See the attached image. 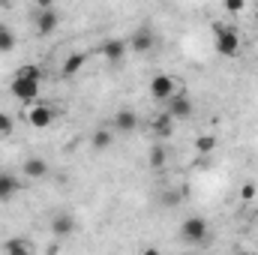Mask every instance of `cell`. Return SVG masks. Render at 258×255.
Returning <instances> with one entry per match:
<instances>
[{
  "label": "cell",
  "instance_id": "cell-1",
  "mask_svg": "<svg viewBox=\"0 0 258 255\" xmlns=\"http://www.w3.org/2000/svg\"><path fill=\"white\" fill-rule=\"evenodd\" d=\"M39 81H42V69L36 63H24L9 81V93L24 102V105H33L36 96H39Z\"/></svg>",
  "mask_w": 258,
  "mask_h": 255
},
{
  "label": "cell",
  "instance_id": "cell-2",
  "mask_svg": "<svg viewBox=\"0 0 258 255\" xmlns=\"http://www.w3.org/2000/svg\"><path fill=\"white\" fill-rule=\"evenodd\" d=\"M213 48L219 57H237L240 54V33L231 24H213Z\"/></svg>",
  "mask_w": 258,
  "mask_h": 255
},
{
  "label": "cell",
  "instance_id": "cell-3",
  "mask_svg": "<svg viewBox=\"0 0 258 255\" xmlns=\"http://www.w3.org/2000/svg\"><path fill=\"white\" fill-rule=\"evenodd\" d=\"M177 90H180V84H177V78L168 75V72H156V75L150 78V84H147V93H150L153 102H165V99H171Z\"/></svg>",
  "mask_w": 258,
  "mask_h": 255
},
{
  "label": "cell",
  "instance_id": "cell-4",
  "mask_svg": "<svg viewBox=\"0 0 258 255\" xmlns=\"http://www.w3.org/2000/svg\"><path fill=\"white\" fill-rule=\"evenodd\" d=\"M207 234H210V222L204 219V216H186L183 222H180V237L186 240V243H192V246H198V243H204L207 240Z\"/></svg>",
  "mask_w": 258,
  "mask_h": 255
},
{
  "label": "cell",
  "instance_id": "cell-5",
  "mask_svg": "<svg viewBox=\"0 0 258 255\" xmlns=\"http://www.w3.org/2000/svg\"><path fill=\"white\" fill-rule=\"evenodd\" d=\"M129 51H135V54H150L153 48H156V33H153V27L150 24H141V27H135L132 33H129Z\"/></svg>",
  "mask_w": 258,
  "mask_h": 255
},
{
  "label": "cell",
  "instance_id": "cell-6",
  "mask_svg": "<svg viewBox=\"0 0 258 255\" xmlns=\"http://www.w3.org/2000/svg\"><path fill=\"white\" fill-rule=\"evenodd\" d=\"M165 111H168L174 120H189V117H192V111H195L192 96H189L186 90H177L171 99H165Z\"/></svg>",
  "mask_w": 258,
  "mask_h": 255
},
{
  "label": "cell",
  "instance_id": "cell-7",
  "mask_svg": "<svg viewBox=\"0 0 258 255\" xmlns=\"http://www.w3.org/2000/svg\"><path fill=\"white\" fill-rule=\"evenodd\" d=\"M33 27H36L39 36H51V33H57V27H60V12H57V6L36 9V15H33Z\"/></svg>",
  "mask_w": 258,
  "mask_h": 255
},
{
  "label": "cell",
  "instance_id": "cell-8",
  "mask_svg": "<svg viewBox=\"0 0 258 255\" xmlns=\"http://www.w3.org/2000/svg\"><path fill=\"white\" fill-rule=\"evenodd\" d=\"M54 117H57V111H54V105H48V102H33L30 111H27V123L33 129H48L54 123Z\"/></svg>",
  "mask_w": 258,
  "mask_h": 255
},
{
  "label": "cell",
  "instance_id": "cell-9",
  "mask_svg": "<svg viewBox=\"0 0 258 255\" xmlns=\"http://www.w3.org/2000/svg\"><path fill=\"white\" fill-rule=\"evenodd\" d=\"M126 51H129L126 39H105V42H102V57H105V63H111V66L123 63Z\"/></svg>",
  "mask_w": 258,
  "mask_h": 255
},
{
  "label": "cell",
  "instance_id": "cell-10",
  "mask_svg": "<svg viewBox=\"0 0 258 255\" xmlns=\"http://www.w3.org/2000/svg\"><path fill=\"white\" fill-rule=\"evenodd\" d=\"M150 135H153L156 141L171 138V135H174V117H171L168 111H159V114L150 120Z\"/></svg>",
  "mask_w": 258,
  "mask_h": 255
},
{
  "label": "cell",
  "instance_id": "cell-11",
  "mask_svg": "<svg viewBox=\"0 0 258 255\" xmlns=\"http://www.w3.org/2000/svg\"><path fill=\"white\" fill-rule=\"evenodd\" d=\"M135 129H138V114L135 111H129V108L114 111V132L117 135H132Z\"/></svg>",
  "mask_w": 258,
  "mask_h": 255
},
{
  "label": "cell",
  "instance_id": "cell-12",
  "mask_svg": "<svg viewBox=\"0 0 258 255\" xmlns=\"http://www.w3.org/2000/svg\"><path fill=\"white\" fill-rule=\"evenodd\" d=\"M72 231H75V216H72V213L60 210V213L51 216V234H54V237H69Z\"/></svg>",
  "mask_w": 258,
  "mask_h": 255
},
{
  "label": "cell",
  "instance_id": "cell-13",
  "mask_svg": "<svg viewBox=\"0 0 258 255\" xmlns=\"http://www.w3.org/2000/svg\"><path fill=\"white\" fill-rule=\"evenodd\" d=\"M18 189H21V180L15 177V174H0V204H9L15 195H18Z\"/></svg>",
  "mask_w": 258,
  "mask_h": 255
},
{
  "label": "cell",
  "instance_id": "cell-14",
  "mask_svg": "<svg viewBox=\"0 0 258 255\" xmlns=\"http://www.w3.org/2000/svg\"><path fill=\"white\" fill-rule=\"evenodd\" d=\"M45 174H48V162H45L42 156H30V159L24 162V177H27V180L36 183V180H42Z\"/></svg>",
  "mask_w": 258,
  "mask_h": 255
},
{
  "label": "cell",
  "instance_id": "cell-15",
  "mask_svg": "<svg viewBox=\"0 0 258 255\" xmlns=\"http://www.w3.org/2000/svg\"><path fill=\"white\" fill-rule=\"evenodd\" d=\"M84 63H87V54H84V51H72V54L63 60V66H60V69H63L66 78H72V75H78V72L84 69Z\"/></svg>",
  "mask_w": 258,
  "mask_h": 255
},
{
  "label": "cell",
  "instance_id": "cell-16",
  "mask_svg": "<svg viewBox=\"0 0 258 255\" xmlns=\"http://www.w3.org/2000/svg\"><path fill=\"white\" fill-rule=\"evenodd\" d=\"M147 162H150V168H165V162H168V150L162 147V141H156L153 147H150V153H147Z\"/></svg>",
  "mask_w": 258,
  "mask_h": 255
},
{
  "label": "cell",
  "instance_id": "cell-17",
  "mask_svg": "<svg viewBox=\"0 0 258 255\" xmlns=\"http://www.w3.org/2000/svg\"><path fill=\"white\" fill-rule=\"evenodd\" d=\"M15 45H18V39H15L12 27H9V24H0V54L15 51Z\"/></svg>",
  "mask_w": 258,
  "mask_h": 255
},
{
  "label": "cell",
  "instance_id": "cell-18",
  "mask_svg": "<svg viewBox=\"0 0 258 255\" xmlns=\"http://www.w3.org/2000/svg\"><path fill=\"white\" fill-rule=\"evenodd\" d=\"M90 144H93L96 150H108V147L114 144V135H111L108 129H96V132L90 135Z\"/></svg>",
  "mask_w": 258,
  "mask_h": 255
},
{
  "label": "cell",
  "instance_id": "cell-19",
  "mask_svg": "<svg viewBox=\"0 0 258 255\" xmlns=\"http://www.w3.org/2000/svg\"><path fill=\"white\" fill-rule=\"evenodd\" d=\"M195 150H198L201 156L213 153V150H216V135H198V138H195Z\"/></svg>",
  "mask_w": 258,
  "mask_h": 255
},
{
  "label": "cell",
  "instance_id": "cell-20",
  "mask_svg": "<svg viewBox=\"0 0 258 255\" xmlns=\"http://www.w3.org/2000/svg\"><path fill=\"white\" fill-rule=\"evenodd\" d=\"M3 249L9 255H27V252H33V246L27 243V240H6L3 243Z\"/></svg>",
  "mask_w": 258,
  "mask_h": 255
},
{
  "label": "cell",
  "instance_id": "cell-21",
  "mask_svg": "<svg viewBox=\"0 0 258 255\" xmlns=\"http://www.w3.org/2000/svg\"><path fill=\"white\" fill-rule=\"evenodd\" d=\"M180 201H183V195H180L177 189H168L162 198H159V204H162V207H177Z\"/></svg>",
  "mask_w": 258,
  "mask_h": 255
},
{
  "label": "cell",
  "instance_id": "cell-22",
  "mask_svg": "<svg viewBox=\"0 0 258 255\" xmlns=\"http://www.w3.org/2000/svg\"><path fill=\"white\" fill-rule=\"evenodd\" d=\"M12 129H15V120H12V114H9V111H0V135L6 138V135H12Z\"/></svg>",
  "mask_w": 258,
  "mask_h": 255
},
{
  "label": "cell",
  "instance_id": "cell-23",
  "mask_svg": "<svg viewBox=\"0 0 258 255\" xmlns=\"http://www.w3.org/2000/svg\"><path fill=\"white\" fill-rule=\"evenodd\" d=\"M222 9H225L228 15H240V12L246 9V0H222Z\"/></svg>",
  "mask_w": 258,
  "mask_h": 255
},
{
  "label": "cell",
  "instance_id": "cell-24",
  "mask_svg": "<svg viewBox=\"0 0 258 255\" xmlns=\"http://www.w3.org/2000/svg\"><path fill=\"white\" fill-rule=\"evenodd\" d=\"M255 195H258L255 183H243V186H240V198H243V201H252Z\"/></svg>",
  "mask_w": 258,
  "mask_h": 255
},
{
  "label": "cell",
  "instance_id": "cell-25",
  "mask_svg": "<svg viewBox=\"0 0 258 255\" xmlns=\"http://www.w3.org/2000/svg\"><path fill=\"white\" fill-rule=\"evenodd\" d=\"M36 9H48V6H57V0H33Z\"/></svg>",
  "mask_w": 258,
  "mask_h": 255
},
{
  "label": "cell",
  "instance_id": "cell-26",
  "mask_svg": "<svg viewBox=\"0 0 258 255\" xmlns=\"http://www.w3.org/2000/svg\"><path fill=\"white\" fill-rule=\"evenodd\" d=\"M9 3H12V0H0V9H9Z\"/></svg>",
  "mask_w": 258,
  "mask_h": 255
}]
</instances>
